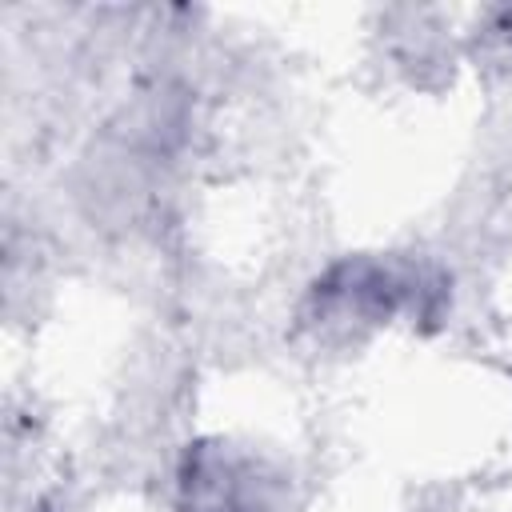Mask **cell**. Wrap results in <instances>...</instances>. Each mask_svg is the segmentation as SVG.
I'll list each match as a JSON object with an SVG mask.
<instances>
[{"mask_svg":"<svg viewBox=\"0 0 512 512\" xmlns=\"http://www.w3.org/2000/svg\"><path fill=\"white\" fill-rule=\"evenodd\" d=\"M440 276L412 260L388 256H344L332 260L308 284V320L316 328L364 332L392 324L396 316H424L436 304Z\"/></svg>","mask_w":512,"mask_h":512,"instance_id":"6da1fadb","label":"cell"},{"mask_svg":"<svg viewBox=\"0 0 512 512\" xmlns=\"http://www.w3.org/2000/svg\"><path fill=\"white\" fill-rule=\"evenodd\" d=\"M176 512H276V476L244 444L200 436L176 464Z\"/></svg>","mask_w":512,"mask_h":512,"instance_id":"7a4b0ae2","label":"cell"}]
</instances>
